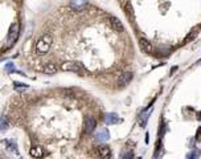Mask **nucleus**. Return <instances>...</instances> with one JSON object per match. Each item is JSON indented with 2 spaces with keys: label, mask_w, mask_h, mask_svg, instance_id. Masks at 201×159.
<instances>
[{
  "label": "nucleus",
  "mask_w": 201,
  "mask_h": 159,
  "mask_svg": "<svg viewBox=\"0 0 201 159\" xmlns=\"http://www.w3.org/2000/svg\"><path fill=\"white\" fill-rule=\"evenodd\" d=\"M108 23H110V25L113 26V28L115 29V31H118V32H123L124 26H123L122 21L119 20L118 17H115V16L110 15V16H108Z\"/></svg>",
  "instance_id": "39448f33"
},
{
  "label": "nucleus",
  "mask_w": 201,
  "mask_h": 159,
  "mask_svg": "<svg viewBox=\"0 0 201 159\" xmlns=\"http://www.w3.org/2000/svg\"><path fill=\"white\" fill-rule=\"evenodd\" d=\"M87 5V0H70V7L76 11H83Z\"/></svg>",
  "instance_id": "1a4fd4ad"
},
{
  "label": "nucleus",
  "mask_w": 201,
  "mask_h": 159,
  "mask_svg": "<svg viewBox=\"0 0 201 159\" xmlns=\"http://www.w3.org/2000/svg\"><path fill=\"white\" fill-rule=\"evenodd\" d=\"M151 111H152V107H148V109H144V110L142 111V113L139 114V125L142 127H145V125H147V121H148V118H150V114H151Z\"/></svg>",
  "instance_id": "423d86ee"
},
{
  "label": "nucleus",
  "mask_w": 201,
  "mask_h": 159,
  "mask_svg": "<svg viewBox=\"0 0 201 159\" xmlns=\"http://www.w3.org/2000/svg\"><path fill=\"white\" fill-rule=\"evenodd\" d=\"M61 69L65 72H74V73H82V68L76 62H63Z\"/></svg>",
  "instance_id": "20e7f679"
},
{
  "label": "nucleus",
  "mask_w": 201,
  "mask_h": 159,
  "mask_svg": "<svg viewBox=\"0 0 201 159\" xmlns=\"http://www.w3.org/2000/svg\"><path fill=\"white\" fill-rule=\"evenodd\" d=\"M139 45H140L143 52L147 53V54H150V53L152 52V45H151V42L148 41L145 37H143V36L139 37Z\"/></svg>",
  "instance_id": "0eeeda50"
},
{
  "label": "nucleus",
  "mask_w": 201,
  "mask_h": 159,
  "mask_svg": "<svg viewBox=\"0 0 201 159\" xmlns=\"http://www.w3.org/2000/svg\"><path fill=\"white\" fill-rule=\"evenodd\" d=\"M29 154H31L33 158H41L42 156V148L40 146H32L31 150H29Z\"/></svg>",
  "instance_id": "ddd939ff"
},
{
  "label": "nucleus",
  "mask_w": 201,
  "mask_h": 159,
  "mask_svg": "<svg viewBox=\"0 0 201 159\" xmlns=\"http://www.w3.org/2000/svg\"><path fill=\"white\" fill-rule=\"evenodd\" d=\"M0 127H1L3 131H4V130H7V127H8V119H7V117H1V119H0Z\"/></svg>",
  "instance_id": "a211bd4d"
},
{
  "label": "nucleus",
  "mask_w": 201,
  "mask_h": 159,
  "mask_svg": "<svg viewBox=\"0 0 201 159\" xmlns=\"http://www.w3.org/2000/svg\"><path fill=\"white\" fill-rule=\"evenodd\" d=\"M4 69H5V72H8V73H20V74H24V73L19 72L17 69L15 68V64H13V62H7L4 65Z\"/></svg>",
  "instance_id": "dca6fc26"
},
{
  "label": "nucleus",
  "mask_w": 201,
  "mask_h": 159,
  "mask_svg": "<svg viewBox=\"0 0 201 159\" xmlns=\"http://www.w3.org/2000/svg\"><path fill=\"white\" fill-rule=\"evenodd\" d=\"M19 37V24L15 23L11 25L9 28V32H8V36H7V42L8 45H13L16 42V40H17Z\"/></svg>",
  "instance_id": "f03ea898"
},
{
  "label": "nucleus",
  "mask_w": 201,
  "mask_h": 159,
  "mask_svg": "<svg viewBox=\"0 0 201 159\" xmlns=\"http://www.w3.org/2000/svg\"><path fill=\"white\" fill-rule=\"evenodd\" d=\"M126 12H127V15H130V16H134V11H132L131 3H130V1L126 4Z\"/></svg>",
  "instance_id": "aec40b11"
},
{
  "label": "nucleus",
  "mask_w": 201,
  "mask_h": 159,
  "mask_svg": "<svg viewBox=\"0 0 201 159\" xmlns=\"http://www.w3.org/2000/svg\"><path fill=\"white\" fill-rule=\"evenodd\" d=\"M132 76H134L132 72H123L118 78V84L120 85V86H124V85H127L132 80Z\"/></svg>",
  "instance_id": "6e6552de"
},
{
  "label": "nucleus",
  "mask_w": 201,
  "mask_h": 159,
  "mask_svg": "<svg viewBox=\"0 0 201 159\" xmlns=\"http://www.w3.org/2000/svg\"><path fill=\"white\" fill-rule=\"evenodd\" d=\"M134 158V153L132 151H128V153H126L124 155L120 156V159H132Z\"/></svg>",
  "instance_id": "412c9836"
},
{
  "label": "nucleus",
  "mask_w": 201,
  "mask_h": 159,
  "mask_svg": "<svg viewBox=\"0 0 201 159\" xmlns=\"http://www.w3.org/2000/svg\"><path fill=\"white\" fill-rule=\"evenodd\" d=\"M5 146H7V148L9 151H13L15 154H17V145H16L15 140H12V139L5 140Z\"/></svg>",
  "instance_id": "2eb2a0df"
},
{
  "label": "nucleus",
  "mask_w": 201,
  "mask_h": 159,
  "mask_svg": "<svg viewBox=\"0 0 201 159\" xmlns=\"http://www.w3.org/2000/svg\"><path fill=\"white\" fill-rule=\"evenodd\" d=\"M13 86H15V89H26L28 87V85L26 84H21V82H13Z\"/></svg>",
  "instance_id": "6ab92c4d"
},
{
  "label": "nucleus",
  "mask_w": 201,
  "mask_h": 159,
  "mask_svg": "<svg viewBox=\"0 0 201 159\" xmlns=\"http://www.w3.org/2000/svg\"><path fill=\"white\" fill-rule=\"evenodd\" d=\"M52 36L50 34H44L41 39H38V41L36 42V52L38 54H44L49 50L50 45H52Z\"/></svg>",
  "instance_id": "f257e3e1"
},
{
  "label": "nucleus",
  "mask_w": 201,
  "mask_h": 159,
  "mask_svg": "<svg viewBox=\"0 0 201 159\" xmlns=\"http://www.w3.org/2000/svg\"><path fill=\"white\" fill-rule=\"evenodd\" d=\"M198 29H200V26H196V28H193V31L190 32L189 34H188V37L185 39V42H189L190 40H193L196 36H197V33H198Z\"/></svg>",
  "instance_id": "f3484780"
},
{
  "label": "nucleus",
  "mask_w": 201,
  "mask_h": 159,
  "mask_svg": "<svg viewBox=\"0 0 201 159\" xmlns=\"http://www.w3.org/2000/svg\"><path fill=\"white\" fill-rule=\"evenodd\" d=\"M118 121H119V115L115 113H107L105 115V122L107 125H115L118 123Z\"/></svg>",
  "instance_id": "f8f14e48"
},
{
  "label": "nucleus",
  "mask_w": 201,
  "mask_h": 159,
  "mask_svg": "<svg viewBox=\"0 0 201 159\" xmlns=\"http://www.w3.org/2000/svg\"><path fill=\"white\" fill-rule=\"evenodd\" d=\"M95 139H97L99 143L107 142V140L110 139V132H108V130H107V129H103V130H101V131L97 134V137H95Z\"/></svg>",
  "instance_id": "9b49d317"
},
{
  "label": "nucleus",
  "mask_w": 201,
  "mask_h": 159,
  "mask_svg": "<svg viewBox=\"0 0 201 159\" xmlns=\"http://www.w3.org/2000/svg\"><path fill=\"white\" fill-rule=\"evenodd\" d=\"M56 72H57V66H56L54 64L49 62V64L45 65V68H44V73L45 74H54Z\"/></svg>",
  "instance_id": "4468645a"
},
{
  "label": "nucleus",
  "mask_w": 201,
  "mask_h": 159,
  "mask_svg": "<svg viewBox=\"0 0 201 159\" xmlns=\"http://www.w3.org/2000/svg\"><path fill=\"white\" fill-rule=\"evenodd\" d=\"M98 155L101 159H110L111 158V148L108 146H102L98 148Z\"/></svg>",
  "instance_id": "9d476101"
},
{
  "label": "nucleus",
  "mask_w": 201,
  "mask_h": 159,
  "mask_svg": "<svg viewBox=\"0 0 201 159\" xmlns=\"http://www.w3.org/2000/svg\"><path fill=\"white\" fill-rule=\"evenodd\" d=\"M95 127H97V122H95L94 117H87L83 122V131L86 134H90L95 130Z\"/></svg>",
  "instance_id": "7ed1b4c3"
},
{
  "label": "nucleus",
  "mask_w": 201,
  "mask_h": 159,
  "mask_svg": "<svg viewBox=\"0 0 201 159\" xmlns=\"http://www.w3.org/2000/svg\"><path fill=\"white\" fill-rule=\"evenodd\" d=\"M139 159H142V158H139Z\"/></svg>",
  "instance_id": "4be33fe9"
}]
</instances>
